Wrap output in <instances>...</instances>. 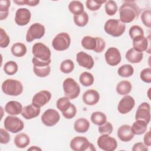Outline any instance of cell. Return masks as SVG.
I'll return each mask as SVG.
<instances>
[{
    "mask_svg": "<svg viewBox=\"0 0 151 151\" xmlns=\"http://www.w3.org/2000/svg\"><path fill=\"white\" fill-rule=\"evenodd\" d=\"M106 0H87L86 2V7L91 11H96L99 9L101 5L106 2Z\"/></svg>",
    "mask_w": 151,
    "mask_h": 151,
    "instance_id": "obj_40",
    "label": "cell"
},
{
    "mask_svg": "<svg viewBox=\"0 0 151 151\" xmlns=\"http://www.w3.org/2000/svg\"><path fill=\"white\" fill-rule=\"evenodd\" d=\"M135 120H142L147 124L150 121V106L148 103H142L136 110Z\"/></svg>",
    "mask_w": 151,
    "mask_h": 151,
    "instance_id": "obj_14",
    "label": "cell"
},
{
    "mask_svg": "<svg viewBox=\"0 0 151 151\" xmlns=\"http://www.w3.org/2000/svg\"><path fill=\"white\" fill-rule=\"evenodd\" d=\"M71 43V38L67 32H61L57 34L52 40V46L54 50L58 51L67 50Z\"/></svg>",
    "mask_w": 151,
    "mask_h": 151,
    "instance_id": "obj_8",
    "label": "cell"
},
{
    "mask_svg": "<svg viewBox=\"0 0 151 151\" xmlns=\"http://www.w3.org/2000/svg\"><path fill=\"white\" fill-rule=\"evenodd\" d=\"M28 150H41V149L36 146H34L28 149Z\"/></svg>",
    "mask_w": 151,
    "mask_h": 151,
    "instance_id": "obj_53",
    "label": "cell"
},
{
    "mask_svg": "<svg viewBox=\"0 0 151 151\" xmlns=\"http://www.w3.org/2000/svg\"><path fill=\"white\" fill-rule=\"evenodd\" d=\"M22 108V104L19 101H9L6 104L5 110L9 115L15 116L21 113Z\"/></svg>",
    "mask_w": 151,
    "mask_h": 151,
    "instance_id": "obj_23",
    "label": "cell"
},
{
    "mask_svg": "<svg viewBox=\"0 0 151 151\" xmlns=\"http://www.w3.org/2000/svg\"><path fill=\"white\" fill-rule=\"evenodd\" d=\"M74 68V64L73 61L70 59L63 61L60 64V69L61 72L65 74L70 73Z\"/></svg>",
    "mask_w": 151,
    "mask_h": 151,
    "instance_id": "obj_39",
    "label": "cell"
},
{
    "mask_svg": "<svg viewBox=\"0 0 151 151\" xmlns=\"http://www.w3.org/2000/svg\"><path fill=\"white\" fill-rule=\"evenodd\" d=\"M104 8L106 14L110 16L114 15L118 9L117 4L114 1L112 0H109L106 2Z\"/></svg>",
    "mask_w": 151,
    "mask_h": 151,
    "instance_id": "obj_41",
    "label": "cell"
},
{
    "mask_svg": "<svg viewBox=\"0 0 151 151\" xmlns=\"http://www.w3.org/2000/svg\"><path fill=\"white\" fill-rule=\"evenodd\" d=\"M129 34L130 38L133 40L134 38L144 36V31L143 29L139 25H133L130 27L129 31Z\"/></svg>",
    "mask_w": 151,
    "mask_h": 151,
    "instance_id": "obj_42",
    "label": "cell"
},
{
    "mask_svg": "<svg viewBox=\"0 0 151 151\" xmlns=\"http://www.w3.org/2000/svg\"><path fill=\"white\" fill-rule=\"evenodd\" d=\"M45 32V29L43 25L38 22L34 23L27 30L26 41L31 42L36 39H40L44 35Z\"/></svg>",
    "mask_w": 151,
    "mask_h": 151,
    "instance_id": "obj_10",
    "label": "cell"
},
{
    "mask_svg": "<svg viewBox=\"0 0 151 151\" xmlns=\"http://www.w3.org/2000/svg\"><path fill=\"white\" fill-rule=\"evenodd\" d=\"M51 61H42L33 57L32 63L34 65L33 70L35 74L39 77H45L48 76L51 71L50 64Z\"/></svg>",
    "mask_w": 151,
    "mask_h": 151,
    "instance_id": "obj_9",
    "label": "cell"
},
{
    "mask_svg": "<svg viewBox=\"0 0 151 151\" xmlns=\"http://www.w3.org/2000/svg\"><path fill=\"white\" fill-rule=\"evenodd\" d=\"M140 78L143 82L151 83V68L149 67L143 69L140 71Z\"/></svg>",
    "mask_w": 151,
    "mask_h": 151,
    "instance_id": "obj_46",
    "label": "cell"
},
{
    "mask_svg": "<svg viewBox=\"0 0 151 151\" xmlns=\"http://www.w3.org/2000/svg\"><path fill=\"white\" fill-rule=\"evenodd\" d=\"M34 57L42 61H51V52L50 48L42 42H36L32 48Z\"/></svg>",
    "mask_w": 151,
    "mask_h": 151,
    "instance_id": "obj_6",
    "label": "cell"
},
{
    "mask_svg": "<svg viewBox=\"0 0 151 151\" xmlns=\"http://www.w3.org/2000/svg\"><path fill=\"white\" fill-rule=\"evenodd\" d=\"M10 42V39L5 31L2 28H0V47L1 48H6L8 47Z\"/></svg>",
    "mask_w": 151,
    "mask_h": 151,
    "instance_id": "obj_43",
    "label": "cell"
},
{
    "mask_svg": "<svg viewBox=\"0 0 151 151\" xmlns=\"http://www.w3.org/2000/svg\"><path fill=\"white\" fill-rule=\"evenodd\" d=\"M90 122L85 118H80L75 121L74 124V129L76 132L86 133L90 128Z\"/></svg>",
    "mask_w": 151,
    "mask_h": 151,
    "instance_id": "obj_26",
    "label": "cell"
},
{
    "mask_svg": "<svg viewBox=\"0 0 151 151\" xmlns=\"http://www.w3.org/2000/svg\"><path fill=\"white\" fill-rule=\"evenodd\" d=\"M105 60L107 64L111 66L118 65L121 60L122 57L119 50L115 47H110L104 54Z\"/></svg>",
    "mask_w": 151,
    "mask_h": 151,
    "instance_id": "obj_13",
    "label": "cell"
},
{
    "mask_svg": "<svg viewBox=\"0 0 151 151\" xmlns=\"http://www.w3.org/2000/svg\"><path fill=\"white\" fill-rule=\"evenodd\" d=\"M70 147L74 151H94V146L84 136H76L71 139L70 143Z\"/></svg>",
    "mask_w": 151,
    "mask_h": 151,
    "instance_id": "obj_5",
    "label": "cell"
},
{
    "mask_svg": "<svg viewBox=\"0 0 151 151\" xmlns=\"http://www.w3.org/2000/svg\"><path fill=\"white\" fill-rule=\"evenodd\" d=\"M77 113V109L76 107L73 104H71L70 107L65 111L63 112V116L67 119H73L74 116H76Z\"/></svg>",
    "mask_w": 151,
    "mask_h": 151,
    "instance_id": "obj_47",
    "label": "cell"
},
{
    "mask_svg": "<svg viewBox=\"0 0 151 151\" xmlns=\"http://www.w3.org/2000/svg\"><path fill=\"white\" fill-rule=\"evenodd\" d=\"M133 47L139 52L147 51V48H150V38L145 36H140L133 38Z\"/></svg>",
    "mask_w": 151,
    "mask_h": 151,
    "instance_id": "obj_19",
    "label": "cell"
},
{
    "mask_svg": "<svg viewBox=\"0 0 151 151\" xmlns=\"http://www.w3.org/2000/svg\"><path fill=\"white\" fill-rule=\"evenodd\" d=\"M1 88L4 93L12 96H19L23 91L22 83L17 80L11 78L6 79L2 83Z\"/></svg>",
    "mask_w": 151,
    "mask_h": 151,
    "instance_id": "obj_3",
    "label": "cell"
},
{
    "mask_svg": "<svg viewBox=\"0 0 151 151\" xmlns=\"http://www.w3.org/2000/svg\"><path fill=\"white\" fill-rule=\"evenodd\" d=\"M135 106V101L133 97L130 96L126 95L119 101L117 110L121 114H124L130 112Z\"/></svg>",
    "mask_w": 151,
    "mask_h": 151,
    "instance_id": "obj_16",
    "label": "cell"
},
{
    "mask_svg": "<svg viewBox=\"0 0 151 151\" xmlns=\"http://www.w3.org/2000/svg\"><path fill=\"white\" fill-rule=\"evenodd\" d=\"M10 5L11 1L9 0L0 1V20H4L8 17Z\"/></svg>",
    "mask_w": 151,
    "mask_h": 151,
    "instance_id": "obj_34",
    "label": "cell"
},
{
    "mask_svg": "<svg viewBox=\"0 0 151 151\" xmlns=\"http://www.w3.org/2000/svg\"><path fill=\"white\" fill-rule=\"evenodd\" d=\"M31 17V14L29 9L25 8H19L17 10L15 16V22L19 26H24L27 25Z\"/></svg>",
    "mask_w": 151,
    "mask_h": 151,
    "instance_id": "obj_17",
    "label": "cell"
},
{
    "mask_svg": "<svg viewBox=\"0 0 151 151\" xmlns=\"http://www.w3.org/2000/svg\"><path fill=\"white\" fill-rule=\"evenodd\" d=\"M14 142L15 145L17 147L24 149L29 145L30 139L26 133H20L15 136Z\"/></svg>",
    "mask_w": 151,
    "mask_h": 151,
    "instance_id": "obj_25",
    "label": "cell"
},
{
    "mask_svg": "<svg viewBox=\"0 0 151 151\" xmlns=\"http://www.w3.org/2000/svg\"><path fill=\"white\" fill-rule=\"evenodd\" d=\"M14 2L17 4L18 5H27L30 6H35L39 3V0H14Z\"/></svg>",
    "mask_w": 151,
    "mask_h": 151,
    "instance_id": "obj_48",
    "label": "cell"
},
{
    "mask_svg": "<svg viewBox=\"0 0 151 151\" xmlns=\"http://www.w3.org/2000/svg\"><path fill=\"white\" fill-rule=\"evenodd\" d=\"M132 88V84L127 80L120 81L116 86V92L120 95L126 96L130 93Z\"/></svg>",
    "mask_w": 151,
    "mask_h": 151,
    "instance_id": "obj_28",
    "label": "cell"
},
{
    "mask_svg": "<svg viewBox=\"0 0 151 151\" xmlns=\"http://www.w3.org/2000/svg\"><path fill=\"white\" fill-rule=\"evenodd\" d=\"M11 51L14 56L21 57L27 53V47L22 42H16L12 45Z\"/></svg>",
    "mask_w": 151,
    "mask_h": 151,
    "instance_id": "obj_29",
    "label": "cell"
},
{
    "mask_svg": "<svg viewBox=\"0 0 151 151\" xmlns=\"http://www.w3.org/2000/svg\"><path fill=\"white\" fill-rule=\"evenodd\" d=\"M79 81L83 86L88 87L94 83V78L91 73L85 71L80 74L79 77Z\"/></svg>",
    "mask_w": 151,
    "mask_h": 151,
    "instance_id": "obj_33",
    "label": "cell"
},
{
    "mask_svg": "<svg viewBox=\"0 0 151 151\" xmlns=\"http://www.w3.org/2000/svg\"><path fill=\"white\" fill-rule=\"evenodd\" d=\"M63 90L66 97L71 100L77 98L80 93L79 84L73 78H67L63 81Z\"/></svg>",
    "mask_w": 151,
    "mask_h": 151,
    "instance_id": "obj_4",
    "label": "cell"
},
{
    "mask_svg": "<svg viewBox=\"0 0 151 151\" xmlns=\"http://www.w3.org/2000/svg\"><path fill=\"white\" fill-rule=\"evenodd\" d=\"M134 68L130 64H124L120 66L118 70L117 73L120 77H129L133 74Z\"/></svg>",
    "mask_w": 151,
    "mask_h": 151,
    "instance_id": "obj_37",
    "label": "cell"
},
{
    "mask_svg": "<svg viewBox=\"0 0 151 151\" xmlns=\"http://www.w3.org/2000/svg\"><path fill=\"white\" fill-rule=\"evenodd\" d=\"M88 15L86 12H83V13L74 15L73 20L75 24L80 27H83L86 26L88 22Z\"/></svg>",
    "mask_w": 151,
    "mask_h": 151,
    "instance_id": "obj_35",
    "label": "cell"
},
{
    "mask_svg": "<svg viewBox=\"0 0 151 151\" xmlns=\"http://www.w3.org/2000/svg\"><path fill=\"white\" fill-rule=\"evenodd\" d=\"M18 69V64L14 61H7L4 65V72L9 76L15 74Z\"/></svg>",
    "mask_w": 151,
    "mask_h": 151,
    "instance_id": "obj_38",
    "label": "cell"
},
{
    "mask_svg": "<svg viewBox=\"0 0 151 151\" xmlns=\"http://www.w3.org/2000/svg\"><path fill=\"white\" fill-rule=\"evenodd\" d=\"M126 60L133 64L140 63L143 58V53L136 51L133 48H130L126 53Z\"/></svg>",
    "mask_w": 151,
    "mask_h": 151,
    "instance_id": "obj_24",
    "label": "cell"
},
{
    "mask_svg": "<svg viewBox=\"0 0 151 151\" xmlns=\"http://www.w3.org/2000/svg\"><path fill=\"white\" fill-rule=\"evenodd\" d=\"M132 132L136 135H141L145 133L147 129V124L143 120H136L131 127Z\"/></svg>",
    "mask_w": 151,
    "mask_h": 151,
    "instance_id": "obj_27",
    "label": "cell"
},
{
    "mask_svg": "<svg viewBox=\"0 0 151 151\" xmlns=\"http://www.w3.org/2000/svg\"><path fill=\"white\" fill-rule=\"evenodd\" d=\"M140 13L138 6L133 1H124L119 8L120 20L123 23H130L137 18Z\"/></svg>",
    "mask_w": 151,
    "mask_h": 151,
    "instance_id": "obj_1",
    "label": "cell"
},
{
    "mask_svg": "<svg viewBox=\"0 0 151 151\" xmlns=\"http://www.w3.org/2000/svg\"><path fill=\"white\" fill-rule=\"evenodd\" d=\"M150 131L146 132L143 137L144 144L147 146H150L151 145V139H150Z\"/></svg>",
    "mask_w": 151,
    "mask_h": 151,
    "instance_id": "obj_52",
    "label": "cell"
},
{
    "mask_svg": "<svg viewBox=\"0 0 151 151\" xmlns=\"http://www.w3.org/2000/svg\"><path fill=\"white\" fill-rule=\"evenodd\" d=\"M97 47L94 50V51L97 53H100V52H101L104 50L106 47V42L103 38L99 37H97Z\"/></svg>",
    "mask_w": 151,
    "mask_h": 151,
    "instance_id": "obj_50",
    "label": "cell"
},
{
    "mask_svg": "<svg viewBox=\"0 0 151 151\" xmlns=\"http://www.w3.org/2000/svg\"><path fill=\"white\" fill-rule=\"evenodd\" d=\"M40 111V108L37 107L31 104L24 107L21 114L22 116L25 119L30 120L39 116Z\"/></svg>",
    "mask_w": 151,
    "mask_h": 151,
    "instance_id": "obj_22",
    "label": "cell"
},
{
    "mask_svg": "<svg viewBox=\"0 0 151 151\" xmlns=\"http://www.w3.org/2000/svg\"><path fill=\"white\" fill-rule=\"evenodd\" d=\"M105 32L114 37H118L123 34L126 29V25L120 19H110L104 26Z\"/></svg>",
    "mask_w": 151,
    "mask_h": 151,
    "instance_id": "obj_2",
    "label": "cell"
},
{
    "mask_svg": "<svg viewBox=\"0 0 151 151\" xmlns=\"http://www.w3.org/2000/svg\"><path fill=\"white\" fill-rule=\"evenodd\" d=\"M60 119V116L59 113L52 109L46 110L41 117L42 123L48 127L55 126L59 122Z\"/></svg>",
    "mask_w": 151,
    "mask_h": 151,
    "instance_id": "obj_12",
    "label": "cell"
},
{
    "mask_svg": "<svg viewBox=\"0 0 151 151\" xmlns=\"http://www.w3.org/2000/svg\"><path fill=\"white\" fill-rule=\"evenodd\" d=\"M97 37H93L91 36H85L81 40V45L86 50H93L97 47Z\"/></svg>",
    "mask_w": 151,
    "mask_h": 151,
    "instance_id": "obj_30",
    "label": "cell"
},
{
    "mask_svg": "<svg viewBox=\"0 0 151 151\" xmlns=\"http://www.w3.org/2000/svg\"><path fill=\"white\" fill-rule=\"evenodd\" d=\"M117 134L119 139L124 142L130 141L134 137L131 126L128 124H123L120 126L117 130Z\"/></svg>",
    "mask_w": 151,
    "mask_h": 151,
    "instance_id": "obj_20",
    "label": "cell"
},
{
    "mask_svg": "<svg viewBox=\"0 0 151 151\" xmlns=\"http://www.w3.org/2000/svg\"><path fill=\"white\" fill-rule=\"evenodd\" d=\"M113 125L109 122H106L103 124L99 126L98 129L99 133L102 134H110L113 132Z\"/></svg>",
    "mask_w": 151,
    "mask_h": 151,
    "instance_id": "obj_45",
    "label": "cell"
},
{
    "mask_svg": "<svg viewBox=\"0 0 151 151\" xmlns=\"http://www.w3.org/2000/svg\"><path fill=\"white\" fill-rule=\"evenodd\" d=\"M148 146H146L144 143H142V142H138V143H136L132 150L133 151H147L148 150Z\"/></svg>",
    "mask_w": 151,
    "mask_h": 151,
    "instance_id": "obj_51",
    "label": "cell"
},
{
    "mask_svg": "<svg viewBox=\"0 0 151 151\" xmlns=\"http://www.w3.org/2000/svg\"><path fill=\"white\" fill-rule=\"evenodd\" d=\"M51 94L47 90H41L37 93L32 97V104L37 107H41L50 101Z\"/></svg>",
    "mask_w": 151,
    "mask_h": 151,
    "instance_id": "obj_15",
    "label": "cell"
},
{
    "mask_svg": "<svg viewBox=\"0 0 151 151\" xmlns=\"http://www.w3.org/2000/svg\"><path fill=\"white\" fill-rule=\"evenodd\" d=\"M10 135L5 129L1 128L0 131V143L1 144H7L10 140Z\"/></svg>",
    "mask_w": 151,
    "mask_h": 151,
    "instance_id": "obj_49",
    "label": "cell"
},
{
    "mask_svg": "<svg viewBox=\"0 0 151 151\" xmlns=\"http://www.w3.org/2000/svg\"><path fill=\"white\" fill-rule=\"evenodd\" d=\"M141 20L145 26L151 27V11L150 9L144 11L141 14Z\"/></svg>",
    "mask_w": 151,
    "mask_h": 151,
    "instance_id": "obj_44",
    "label": "cell"
},
{
    "mask_svg": "<svg viewBox=\"0 0 151 151\" xmlns=\"http://www.w3.org/2000/svg\"><path fill=\"white\" fill-rule=\"evenodd\" d=\"M68 9L74 15H79L84 12V5L79 1H73L69 3Z\"/></svg>",
    "mask_w": 151,
    "mask_h": 151,
    "instance_id": "obj_31",
    "label": "cell"
},
{
    "mask_svg": "<svg viewBox=\"0 0 151 151\" xmlns=\"http://www.w3.org/2000/svg\"><path fill=\"white\" fill-rule=\"evenodd\" d=\"M97 145L103 150L113 151L117 147V142L114 138L110 137L109 134H104L98 138Z\"/></svg>",
    "mask_w": 151,
    "mask_h": 151,
    "instance_id": "obj_11",
    "label": "cell"
},
{
    "mask_svg": "<svg viewBox=\"0 0 151 151\" xmlns=\"http://www.w3.org/2000/svg\"><path fill=\"white\" fill-rule=\"evenodd\" d=\"M72 103L70 101V99L67 97H63L58 99L56 103L57 108L62 113L67 111L71 106Z\"/></svg>",
    "mask_w": 151,
    "mask_h": 151,
    "instance_id": "obj_36",
    "label": "cell"
},
{
    "mask_svg": "<svg viewBox=\"0 0 151 151\" xmlns=\"http://www.w3.org/2000/svg\"><path fill=\"white\" fill-rule=\"evenodd\" d=\"M76 61L78 65L88 70L91 69L94 64L93 57L87 53L81 51L76 55Z\"/></svg>",
    "mask_w": 151,
    "mask_h": 151,
    "instance_id": "obj_18",
    "label": "cell"
},
{
    "mask_svg": "<svg viewBox=\"0 0 151 151\" xmlns=\"http://www.w3.org/2000/svg\"><path fill=\"white\" fill-rule=\"evenodd\" d=\"M4 126L5 129L12 133L21 132L24 127V122L18 117L13 115L8 116L4 120Z\"/></svg>",
    "mask_w": 151,
    "mask_h": 151,
    "instance_id": "obj_7",
    "label": "cell"
},
{
    "mask_svg": "<svg viewBox=\"0 0 151 151\" xmlns=\"http://www.w3.org/2000/svg\"><path fill=\"white\" fill-rule=\"evenodd\" d=\"M91 121L94 124L100 126L107 122V116L103 112L95 111L91 115Z\"/></svg>",
    "mask_w": 151,
    "mask_h": 151,
    "instance_id": "obj_32",
    "label": "cell"
},
{
    "mask_svg": "<svg viewBox=\"0 0 151 151\" xmlns=\"http://www.w3.org/2000/svg\"><path fill=\"white\" fill-rule=\"evenodd\" d=\"M100 100L99 92L94 89L86 91L83 95V102L88 106H93L97 104Z\"/></svg>",
    "mask_w": 151,
    "mask_h": 151,
    "instance_id": "obj_21",
    "label": "cell"
}]
</instances>
